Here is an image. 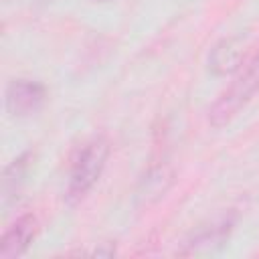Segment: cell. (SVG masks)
I'll return each mask as SVG.
<instances>
[{
  "label": "cell",
  "mask_w": 259,
  "mask_h": 259,
  "mask_svg": "<svg viewBox=\"0 0 259 259\" xmlns=\"http://www.w3.org/2000/svg\"><path fill=\"white\" fill-rule=\"evenodd\" d=\"M32 166V152H22L20 156H16L2 172V186H0V198H2V208H8L10 204L16 202L28 170Z\"/></svg>",
  "instance_id": "8992f818"
},
{
  "label": "cell",
  "mask_w": 259,
  "mask_h": 259,
  "mask_svg": "<svg viewBox=\"0 0 259 259\" xmlns=\"http://www.w3.org/2000/svg\"><path fill=\"white\" fill-rule=\"evenodd\" d=\"M107 158H109V140L103 134L93 136L81 146V150L77 152L71 164L69 182L65 190V200L69 204H77L89 194V190L101 178Z\"/></svg>",
  "instance_id": "6da1fadb"
},
{
  "label": "cell",
  "mask_w": 259,
  "mask_h": 259,
  "mask_svg": "<svg viewBox=\"0 0 259 259\" xmlns=\"http://www.w3.org/2000/svg\"><path fill=\"white\" fill-rule=\"evenodd\" d=\"M47 99V87L32 79H12L4 91V107L10 117L34 115Z\"/></svg>",
  "instance_id": "3957f363"
},
{
  "label": "cell",
  "mask_w": 259,
  "mask_h": 259,
  "mask_svg": "<svg viewBox=\"0 0 259 259\" xmlns=\"http://www.w3.org/2000/svg\"><path fill=\"white\" fill-rule=\"evenodd\" d=\"M259 91V51L247 63L245 71L219 95L208 109V123L212 127L227 125Z\"/></svg>",
  "instance_id": "7a4b0ae2"
},
{
  "label": "cell",
  "mask_w": 259,
  "mask_h": 259,
  "mask_svg": "<svg viewBox=\"0 0 259 259\" xmlns=\"http://www.w3.org/2000/svg\"><path fill=\"white\" fill-rule=\"evenodd\" d=\"M38 233V221L34 214H20L0 239V259H16L28 251Z\"/></svg>",
  "instance_id": "5b68a950"
},
{
  "label": "cell",
  "mask_w": 259,
  "mask_h": 259,
  "mask_svg": "<svg viewBox=\"0 0 259 259\" xmlns=\"http://www.w3.org/2000/svg\"><path fill=\"white\" fill-rule=\"evenodd\" d=\"M241 59H243V51H241V45L235 40V38H223L219 40L210 53H208V71L217 77H225L233 71L239 69L241 65Z\"/></svg>",
  "instance_id": "52a82bcc"
},
{
  "label": "cell",
  "mask_w": 259,
  "mask_h": 259,
  "mask_svg": "<svg viewBox=\"0 0 259 259\" xmlns=\"http://www.w3.org/2000/svg\"><path fill=\"white\" fill-rule=\"evenodd\" d=\"M235 227V217L225 214L208 225H202L200 229H196L186 241L184 247L178 251L180 255H204V253H212L217 249H221L229 237L231 231Z\"/></svg>",
  "instance_id": "277c9868"
},
{
  "label": "cell",
  "mask_w": 259,
  "mask_h": 259,
  "mask_svg": "<svg viewBox=\"0 0 259 259\" xmlns=\"http://www.w3.org/2000/svg\"><path fill=\"white\" fill-rule=\"evenodd\" d=\"M172 184V172L168 166H156V168H150L138 188H136V202L138 204H150V202H156L158 198L164 196V192L170 188Z\"/></svg>",
  "instance_id": "ba28073f"
}]
</instances>
